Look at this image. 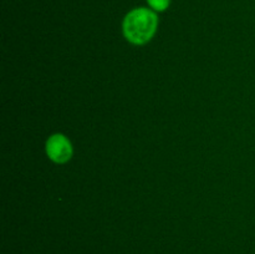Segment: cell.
<instances>
[{
    "label": "cell",
    "instance_id": "cell-1",
    "mask_svg": "<svg viewBox=\"0 0 255 254\" xmlns=\"http://www.w3.org/2000/svg\"><path fill=\"white\" fill-rule=\"evenodd\" d=\"M158 17L156 12L146 7H138L126 15L124 20V34L129 42L143 45L153 37Z\"/></svg>",
    "mask_w": 255,
    "mask_h": 254
},
{
    "label": "cell",
    "instance_id": "cell-2",
    "mask_svg": "<svg viewBox=\"0 0 255 254\" xmlns=\"http://www.w3.org/2000/svg\"><path fill=\"white\" fill-rule=\"evenodd\" d=\"M47 156L56 163H65L72 156V146L64 134H54L46 142Z\"/></svg>",
    "mask_w": 255,
    "mask_h": 254
},
{
    "label": "cell",
    "instance_id": "cell-3",
    "mask_svg": "<svg viewBox=\"0 0 255 254\" xmlns=\"http://www.w3.org/2000/svg\"><path fill=\"white\" fill-rule=\"evenodd\" d=\"M147 2L156 11H164L169 6L171 0H147Z\"/></svg>",
    "mask_w": 255,
    "mask_h": 254
}]
</instances>
